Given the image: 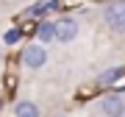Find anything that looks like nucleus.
Wrapping results in <instances>:
<instances>
[{"instance_id": "obj_6", "label": "nucleus", "mask_w": 125, "mask_h": 117, "mask_svg": "<svg viewBox=\"0 0 125 117\" xmlns=\"http://www.w3.org/2000/svg\"><path fill=\"white\" fill-rule=\"evenodd\" d=\"M14 117H42V112L33 100H17L14 103Z\"/></svg>"}, {"instance_id": "obj_2", "label": "nucleus", "mask_w": 125, "mask_h": 117, "mask_svg": "<svg viewBox=\"0 0 125 117\" xmlns=\"http://www.w3.org/2000/svg\"><path fill=\"white\" fill-rule=\"evenodd\" d=\"M81 31V23L75 17H58L56 20V42H72Z\"/></svg>"}, {"instance_id": "obj_9", "label": "nucleus", "mask_w": 125, "mask_h": 117, "mask_svg": "<svg viewBox=\"0 0 125 117\" xmlns=\"http://www.w3.org/2000/svg\"><path fill=\"white\" fill-rule=\"evenodd\" d=\"M0 50H3V45H0Z\"/></svg>"}, {"instance_id": "obj_3", "label": "nucleus", "mask_w": 125, "mask_h": 117, "mask_svg": "<svg viewBox=\"0 0 125 117\" xmlns=\"http://www.w3.org/2000/svg\"><path fill=\"white\" fill-rule=\"evenodd\" d=\"M45 61H47V50L42 47V45H25L22 47V64H25L28 70L45 67Z\"/></svg>"}, {"instance_id": "obj_4", "label": "nucleus", "mask_w": 125, "mask_h": 117, "mask_svg": "<svg viewBox=\"0 0 125 117\" xmlns=\"http://www.w3.org/2000/svg\"><path fill=\"white\" fill-rule=\"evenodd\" d=\"M100 112L106 114V117H125V100H122V95H117V92L103 95Z\"/></svg>"}, {"instance_id": "obj_5", "label": "nucleus", "mask_w": 125, "mask_h": 117, "mask_svg": "<svg viewBox=\"0 0 125 117\" xmlns=\"http://www.w3.org/2000/svg\"><path fill=\"white\" fill-rule=\"evenodd\" d=\"M36 36H39L42 45L53 42V39H56V20H42V23L36 25Z\"/></svg>"}, {"instance_id": "obj_7", "label": "nucleus", "mask_w": 125, "mask_h": 117, "mask_svg": "<svg viewBox=\"0 0 125 117\" xmlns=\"http://www.w3.org/2000/svg\"><path fill=\"white\" fill-rule=\"evenodd\" d=\"M122 75H125V67H108L106 72H100V75H97V84H100V86L117 84V81H120Z\"/></svg>"}, {"instance_id": "obj_1", "label": "nucleus", "mask_w": 125, "mask_h": 117, "mask_svg": "<svg viewBox=\"0 0 125 117\" xmlns=\"http://www.w3.org/2000/svg\"><path fill=\"white\" fill-rule=\"evenodd\" d=\"M103 17H106L108 28H114L117 34H125V0H120V3H108L106 11H103Z\"/></svg>"}, {"instance_id": "obj_8", "label": "nucleus", "mask_w": 125, "mask_h": 117, "mask_svg": "<svg viewBox=\"0 0 125 117\" xmlns=\"http://www.w3.org/2000/svg\"><path fill=\"white\" fill-rule=\"evenodd\" d=\"M17 39H20V31H17V28H11V31L6 34V45H14Z\"/></svg>"}]
</instances>
